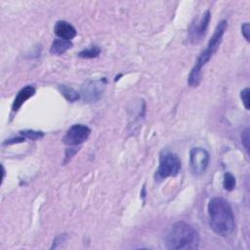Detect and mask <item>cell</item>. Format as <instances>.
<instances>
[{"instance_id": "1", "label": "cell", "mask_w": 250, "mask_h": 250, "mask_svg": "<svg viewBox=\"0 0 250 250\" xmlns=\"http://www.w3.org/2000/svg\"><path fill=\"white\" fill-rule=\"evenodd\" d=\"M210 227L221 236L230 235L235 228L234 216L229 202L222 197H214L208 204Z\"/></svg>"}, {"instance_id": "2", "label": "cell", "mask_w": 250, "mask_h": 250, "mask_svg": "<svg viewBox=\"0 0 250 250\" xmlns=\"http://www.w3.org/2000/svg\"><path fill=\"white\" fill-rule=\"evenodd\" d=\"M165 245L168 249L194 250L199 247V234L188 223H175L165 235Z\"/></svg>"}, {"instance_id": "3", "label": "cell", "mask_w": 250, "mask_h": 250, "mask_svg": "<svg viewBox=\"0 0 250 250\" xmlns=\"http://www.w3.org/2000/svg\"><path fill=\"white\" fill-rule=\"evenodd\" d=\"M227 27H228V21L226 20H222L217 24L212 37L208 41L206 48L201 52V54L197 58L195 64L191 68V71L188 75V83L190 87H197L199 85V83L201 81L202 66H204L205 63L209 62V60L212 58V56L219 49V46L222 42V38H223V35H224Z\"/></svg>"}, {"instance_id": "4", "label": "cell", "mask_w": 250, "mask_h": 250, "mask_svg": "<svg viewBox=\"0 0 250 250\" xmlns=\"http://www.w3.org/2000/svg\"><path fill=\"white\" fill-rule=\"evenodd\" d=\"M181 170V160L179 156L170 151L162 150L159 157V166L155 173V179L163 180L168 177H174Z\"/></svg>"}, {"instance_id": "5", "label": "cell", "mask_w": 250, "mask_h": 250, "mask_svg": "<svg viewBox=\"0 0 250 250\" xmlns=\"http://www.w3.org/2000/svg\"><path fill=\"white\" fill-rule=\"evenodd\" d=\"M210 19L211 14L210 11L207 10L199 19L195 20V21L191 23L188 29V40L191 44H198L203 39L206 34Z\"/></svg>"}, {"instance_id": "6", "label": "cell", "mask_w": 250, "mask_h": 250, "mask_svg": "<svg viewBox=\"0 0 250 250\" xmlns=\"http://www.w3.org/2000/svg\"><path fill=\"white\" fill-rule=\"evenodd\" d=\"M209 153L202 147H193L189 151V165L193 174H203L209 164Z\"/></svg>"}, {"instance_id": "7", "label": "cell", "mask_w": 250, "mask_h": 250, "mask_svg": "<svg viewBox=\"0 0 250 250\" xmlns=\"http://www.w3.org/2000/svg\"><path fill=\"white\" fill-rule=\"evenodd\" d=\"M106 80L104 78L99 80H88L81 88V94L84 101L94 103L101 99L103 96Z\"/></svg>"}, {"instance_id": "8", "label": "cell", "mask_w": 250, "mask_h": 250, "mask_svg": "<svg viewBox=\"0 0 250 250\" xmlns=\"http://www.w3.org/2000/svg\"><path fill=\"white\" fill-rule=\"evenodd\" d=\"M91 130L88 126L83 124L72 125L62 138V142L67 146H77L89 138Z\"/></svg>"}, {"instance_id": "9", "label": "cell", "mask_w": 250, "mask_h": 250, "mask_svg": "<svg viewBox=\"0 0 250 250\" xmlns=\"http://www.w3.org/2000/svg\"><path fill=\"white\" fill-rule=\"evenodd\" d=\"M54 31L56 35L61 39L69 40V41L73 39L77 34L75 27L65 21H57L54 26Z\"/></svg>"}, {"instance_id": "10", "label": "cell", "mask_w": 250, "mask_h": 250, "mask_svg": "<svg viewBox=\"0 0 250 250\" xmlns=\"http://www.w3.org/2000/svg\"><path fill=\"white\" fill-rule=\"evenodd\" d=\"M34 94H35V88L33 86L27 85V86L23 87L22 89H21L18 92V94L13 102L12 110L14 112L18 111L20 109V107L25 103V101H27L29 98H31Z\"/></svg>"}, {"instance_id": "11", "label": "cell", "mask_w": 250, "mask_h": 250, "mask_svg": "<svg viewBox=\"0 0 250 250\" xmlns=\"http://www.w3.org/2000/svg\"><path fill=\"white\" fill-rule=\"evenodd\" d=\"M72 47V43L69 40H64V39H55L54 42L51 45L50 48V53L52 55H62L65 53L67 50H69Z\"/></svg>"}, {"instance_id": "12", "label": "cell", "mask_w": 250, "mask_h": 250, "mask_svg": "<svg viewBox=\"0 0 250 250\" xmlns=\"http://www.w3.org/2000/svg\"><path fill=\"white\" fill-rule=\"evenodd\" d=\"M59 91L68 102H71V103L79 100L80 98L79 93L75 89H73L72 87H68L66 85H60Z\"/></svg>"}, {"instance_id": "13", "label": "cell", "mask_w": 250, "mask_h": 250, "mask_svg": "<svg viewBox=\"0 0 250 250\" xmlns=\"http://www.w3.org/2000/svg\"><path fill=\"white\" fill-rule=\"evenodd\" d=\"M100 53H101L100 47L97 45H92V46L80 51L78 53V56L83 59H93V58L98 57L100 55Z\"/></svg>"}, {"instance_id": "14", "label": "cell", "mask_w": 250, "mask_h": 250, "mask_svg": "<svg viewBox=\"0 0 250 250\" xmlns=\"http://www.w3.org/2000/svg\"><path fill=\"white\" fill-rule=\"evenodd\" d=\"M235 178L234 176L229 173V172H226L224 175V180H223V187L226 190H232L235 187Z\"/></svg>"}, {"instance_id": "15", "label": "cell", "mask_w": 250, "mask_h": 250, "mask_svg": "<svg viewBox=\"0 0 250 250\" xmlns=\"http://www.w3.org/2000/svg\"><path fill=\"white\" fill-rule=\"evenodd\" d=\"M20 134L23 136V138H27L29 140H38L44 136L43 132L34 131V130H23V131H21Z\"/></svg>"}, {"instance_id": "16", "label": "cell", "mask_w": 250, "mask_h": 250, "mask_svg": "<svg viewBox=\"0 0 250 250\" xmlns=\"http://www.w3.org/2000/svg\"><path fill=\"white\" fill-rule=\"evenodd\" d=\"M240 98L242 100L243 105L246 109H249V88H245L240 93Z\"/></svg>"}, {"instance_id": "17", "label": "cell", "mask_w": 250, "mask_h": 250, "mask_svg": "<svg viewBox=\"0 0 250 250\" xmlns=\"http://www.w3.org/2000/svg\"><path fill=\"white\" fill-rule=\"evenodd\" d=\"M241 140H242V145L244 146L245 149L249 151V129H246L243 131L241 135Z\"/></svg>"}, {"instance_id": "18", "label": "cell", "mask_w": 250, "mask_h": 250, "mask_svg": "<svg viewBox=\"0 0 250 250\" xmlns=\"http://www.w3.org/2000/svg\"><path fill=\"white\" fill-rule=\"evenodd\" d=\"M250 28H249V23L248 22H245L241 25V32H242V35L244 36V38L246 39V41L249 42V31Z\"/></svg>"}, {"instance_id": "19", "label": "cell", "mask_w": 250, "mask_h": 250, "mask_svg": "<svg viewBox=\"0 0 250 250\" xmlns=\"http://www.w3.org/2000/svg\"><path fill=\"white\" fill-rule=\"evenodd\" d=\"M24 141V138L22 137H19V138H15V139H10V140H7V142L4 143V145H11V144H15V143H21Z\"/></svg>"}]
</instances>
